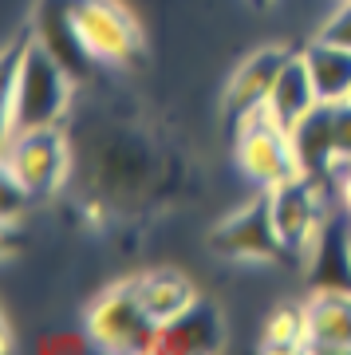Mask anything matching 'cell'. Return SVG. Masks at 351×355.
<instances>
[{"label": "cell", "instance_id": "1", "mask_svg": "<svg viewBox=\"0 0 351 355\" xmlns=\"http://www.w3.org/2000/svg\"><path fill=\"white\" fill-rule=\"evenodd\" d=\"M71 83V71L44 44L28 40L24 48H12L4 67V139L36 127H60Z\"/></svg>", "mask_w": 351, "mask_h": 355}, {"label": "cell", "instance_id": "2", "mask_svg": "<svg viewBox=\"0 0 351 355\" xmlns=\"http://www.w3.org/2000/svg\"><path fill=\"white\" fill-rule=\"evenodd\" d=\"M87 336L103 352H154L158 320L138 300L130 280L107 288L87 312Z\"/></svg>", "mask_w": 351, "mask_h": 355}, {"label": "cell", "instance_id": "3", "mask_svg": "<svg viewBox=\"0 0 351 355\" xmlns=\"http://www.w3.org/2000/svg\"><path fill=\"white\" fill-rule=\"evenodd\" d=\"M4 174L32 198H44L67 178V139L60 127H36L4 139Z\"/></svg>", "mask_w": 351, "mask_h": 355}, {"label": "cell", "instance_id": "4", "mask_svg": "<svg viewBox=\"0 0 351 355\" xmlns=\"http://www.w3.org/2000/svg\"><path fill=\"white\" fill-rule=\"evenodd\" d=\"M67 4H71V20H76L79 36L99 64L126 67L142 55L138 24L114 0H67Z\"/></svg>", "mask_w": 351, "mask_h": 355}, {"label": "cell", "instance_id": "5", "mask_svg": "<svg viewBox=\"0 0 351 355\" xmlns=\"http://www.w3.org/2000/svg\"><path fill=\"white\" fill-rule=\"evenodd\" d=\"M237 158H241V170H245L252 182H261L264 190L300 178V162H296L289 130L280 127V123H273L264 111L249 114V119L241 123Z\"/></svg>", "mask_w": 351, "mask_h": 355}, {"label": "cell", "instance_id": "6", "mask_svg": "<svg viewBox=\"0 0 351 355\" xmlns=\"http://www.w3.org/2000/svg\"><path fill=\"white\" fill-rule=\"evenodd\" d=\"M214 253L233 257V261H289L292 249L276 233L268 193L245 209H237L214 229Z\"/></svg>", "mask_w": 351, "mask_h": 355}, {"label": "cell", "instance_id": "7", "mask_svg": "<svg viewBox=\"0 0 351 355\" xmlns=\"http://www.w3.org/2000/svg\"><path fill=\"white\" fill-rule=\"evenodd\" d=\"M324 182H312V178H292V182H280L268 190V205H273V221L280 241L289 245L292 253H308L316 229L327 217L324 209V193H320Z\"/></svg>", "mask_w": 351, "mask_h": 355}, {"label": "cell", "instance_id": "8", "mask_svg": "<svg viewBox=\"0 0 351 355\" xmlns=\"http://www.w3.org/2000/svg\"><path fill=\"white\" fill-rule=\"evenodd\" d=\"M312 292H351V221L348 214H327L308 245Z\"/></svg>", "mask_w": 351, "mask_h": 355}, {"label": "cell", "instance_id": "9", "mask_svg": "<svg viewBox=\"0 0 351 355\" xmlns=\"http://www.w3.org/2000/svg\"><path fill=\"white\" fill-rule=\"evenodd\" d=\"M36 44H44V48L71 71L76 83H87V79L95 76V67H99V60L87 51L76 20H71V4H67V0H44V4H40Z\"/></svg>", "mask_w": 351, "mask_h": 355}, {"label": "cell", "instance_id": "10", "mask_svg": "<svg viewBox=\"0 0 351 355\" xmlns=\"http://www.w3.org/2000/svg\"><path fill=\"white\" fill-rule=\"evenodd\" d=\"M225 343V328H221V316L209 300H194L186 312H178L174 320L158 324V336H154V352L158 355H205L217 352Z\"/></svg>", "mask_w": 351, "mask_h": 355}, {"label": "cell", "instance_id": "11", "mask_svg": "<svg viewBox=\"0 0 351 355\" xmlns=\"http://www.w3.org/2000/svg\"><path fill=\"white\" fill-rule=\"evenodd\" d=\"M300 174L312 182H327L332 170L339 166L336 154V103H316L312 111L304 114L300 123L289 130Z\"/></svg>", "mask_w": 351, "mask_h": 355}, {"label": "cell", "instance_id": "12", "mask_svg": "<svg viewBox=\"0 0 351 355\" xmlns=\"http://www.w3.org/2000/svg\"><path fill=\"white\" fill-rule=\"evenodd\" d=\"M289 55H292V51L261 48V51H252L249 60L237 67V76L229 79V87H225V111H229L233 123H245L249 114L264 111L268 91H273L280 67L289 64Z\"/></svg>", "mask_w": 351, "mask_h": 355}, {"label": "cell", "instance_id": "13", "mask_svg": "<svg viewBox=\"0 0 351 355\" xmlns=\"http://www.w3.org/2000/svg\"><path fill=\"white\" fill-rule=\"evenodd\" d=\"M304 320L308 352H351V292H312Z\"/></svg>", "mask_w": 351, "mask_h": 355}, {"label": "cell", "instance_id": "14", "mask_svg": "<svg viewBox=\"0 0 351 355\" xmlns=\"http://www.w3.org/2000/svg\"><path fill=\"white\" fill-rule=\"evenodd\" d=\"M316 103H320L316 83H312V76H308L304 55L296 51V55H289V64L280 67V76H276L273 91H268V103H264V114H268L273 123H280L284 130H292Z\"/></svg>", "mask_w": 351, "mask_h": 355}, {"label": "cell", "instance_id": "15", "mask_svg": "<svg viewBox=\"0 0 351 355\" xmlns=\"http://www.w3.org/2000/svg\"><path fill=\"white\" fill-rule=\"evenodd\" d=\"M300 55H304V64H308V76L316 83L320 103L351 99V48H339L332 40L316 36Z\"/></svg>", "mask_w": 351, "mask_h": 355}, {"label": "cell", "instance_id": "16", "mask_svg": "<svg viewBox=\"0 0 351 355\" xmlns=\"http://www.w3.org/2000/svg\"><path fill=\"white\" fill-rule=\"evenodd\" d=\"M138 292V300L146 304V312H151L158 324H166V320H174L178 312H186L198 296H194V288H189V280L182 277V272H174V268H158V272H142V277L130 280Z\"/></svg>", "mask_w": 351, "mask_h": 355}, {"label": "cell", "instance_id": "17", "mask_svg": "<svg viewBox=\"0 0 351 355\" xmlns=\"http://www.w3.org/2000/svg\"><path fill=\"white\" fill-rule=\"evenodd\" d=\"M264 347L268 352H308V320L304 308H280L264 324Z\"/></svg>", "mask_w": 351, "mask_h": 355}, {"label": "cell", "instance_id": "18", "mask_svg": "<svg viewBox=\"0 0 351 355\" xmlns=\"http://www.w3.org/2000/svg\"><path fill=\"white\" fill-rule=\"evenodd\" d=\"M320 36L339 44V48H351V0H339V8L332 12V20L324 24Z\"/></svg>", "mask_w": 351, "mask_h": 355}, {"label": "cell", "instance_id": "19", "mask_svg": "<svg viewBox=\"0 0 351 355\" xmlns=\"http://www.w3.org/2000/svg\"><path fill=\"white\" fill-rule=\"evenodd\" d=\"M336 154L339 166H351V99L336 103Z\"/></svg>", "mask_w": 351, "mask_h": 355}, {"label": "cell", "instance_id": "20", "mask_svg": "<svg viewBox=\"0 0 351 355\" xmlns=\"http://www.w3.org/2000/svg\"><path fill=\"white\" fill-rule=\"evenodd\" d=\"M339 209H343V214H348V221H351V166L348 170H343V178H339Z\"/></svg>", "mask_w": 351, "mask_h": 355}, {"label": "cell", "instance_id": "21", "mask_svg": "<svg viewBox=\"0 0 351 355\" xmlns=\"http://www.w3.org/2000/svg\"><path fill=\"white\" fill-rule=\"evenodd\" d=\"M83 340H44L40 343V352H79Z\"/></svg>", "mask_w": 351, "mask_h": 355}, {"label": "cell", "instance_id": "22", "mask_svg": "<svg viewBox=\"0 0 351 355\" xmlns=\"http://www.w3.org/2000/svg\"><path fill=\"white\" fill-rule=\"evenodd\" d=\"M252 4H268V0H252Z\"/></svg>", "mask_w": 351, "mask_h": 355}]
</instances>
